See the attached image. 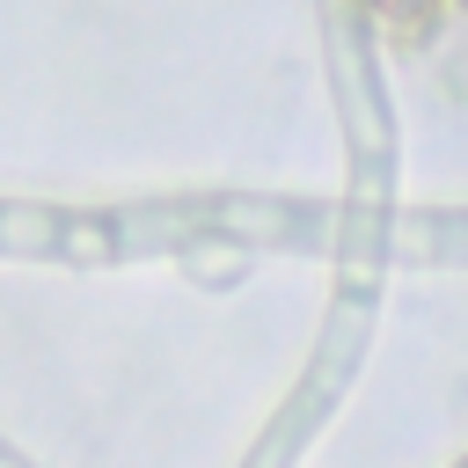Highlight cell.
I'll use <instances>...</instances> for the list:
<instances>
[{"label": "cell", "mask_w": 468, "mask_h": 468, "mask_svg": "<svg viewBox=\"0 0 468 468\" xmlns=\"http://www.w3.org/2000/svg\"><path fill=\"white\" fill-rule=\"evenodd\" d=\"M373 7H380V22H388V29L417 37V29L431 22V7H439V0H373Z\"/></svg>", "instance_id": "obj_1"}]
</instances>
